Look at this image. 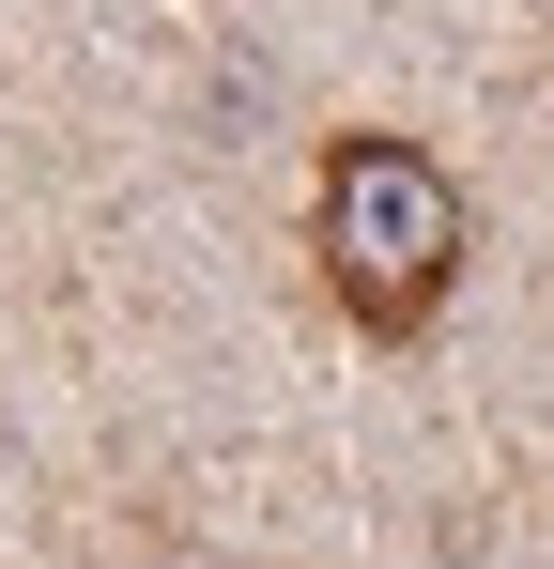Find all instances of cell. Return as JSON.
Here are the masks:
<instances>
[{
	"instance_id": "obj_1",
	"label": "cell",
	"mask_w": 554,
	"mask_h": 569,
	"mask_svg": "<svg viewBox=\"0 0 554 569\" xmlns=\"http://www.w3.org/2000/svg\"><path fill=\"white\" fill-rule=\"evenodd\" d=\"M308 247H324V292L355 308V339H432L447 292H462L477 216H462L447 154H416V139L355 123V139L324 154V186H308Z\"/></svg>"
}]
</instances>
